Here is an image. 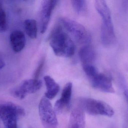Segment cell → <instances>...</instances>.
I'll return each mask as SVG.
<instances>
[{
    "instance_id": "1",
    "label": "cell",
    "mask_w": 128,
    "mask_h": 128,
    "mask_svg": "<svg viewBox=\"0 0 128 128\" xmlns=\"http://www.w3.org/2000/svg\"><path fill=\"white\" fill-rule=\"evenodd\" d=\"M49 40L51 47L57 56L69 58L74 54V44L68 35L63 32L60 25H56L53 29Z\"/></svg>"
},
{
    "instance_id": "2",
    "label": "cell",
    "mask_w": 128,
    "mask_h": 128,
    "mask_svg": "<svg viewBox=\"0 0 128 128\" xmlns=\"http://www.w3.org/2000/svg\"><path fill=\"white\" fill-rule=\"evenodd\" d=\"M80 108L84 112L92 115H102L111 117L114 114V109L104 101L91 98H80Z\"/></svg>"
},
{
    "instance_id": "3",
    "label": "cell",
    "mask_w": 128,
    "mask_h": 128,
    "mask_svg": "<svg viewBox=\"0 0 128 128\" xmlns=\"http://www.w3.org/2000/svg\"><path fill=\"white\" fill-rule=\"evenodd\" d=\"M60 22L80 43L86 44L91 41V35L89 32L82 25L76 21L67 18H61Z\"/></svg>"
},
{
    "instance_id": "4",
    "label": "cell",
    "mask_w": 128,
    "mask_h": 128,
    "mask_svg": "<svg viewBox=\"0 0 128 128\" xmlns=\"http://www.w3.org/2000/svg\"><path fill=\"white\" fill-rule=\"evenodd\" d=\"M40 120L46 128H56L58 125V119L52 104L46 97L42 98L39 105Z\"/></svg>"
},
{
    "instance_id": "5",
    "label": "cell",
    "mask_w": 128,
    "mask_h": 128,
    "mask_svg": "<svg viewBox=\"0 0 128 128\" xmlns=\"http://www.w3.org/2000/svg\"><path fill=\"white\" fill-rule=\"evenodd\" d=\"M42 82L36 79H30L23 81L18 87L12 91V94L14 97L22 100L28 94H33L41 88Z\"/></svg>"
},
{
    "instance_id": "6",
    "label": "cell",
    "mask_w": 128,
    "mask_h": 128,
    "mask_svg": "<svg viewBox=\"0 0 128 128\" xmlns=\"http://www.w3.org/2000/svg\"><path fill=\"white\" fill-rule=\"evenodd\" d=\"M58 2V1L55 0H44L42 2L39 15L40 30L42 34L46 31L52 13Z\"/></svg>"
},
{
    "instance_id": "7",
    "label": "cell",
    "mask_w": 128,
    "mask_h": 128,
    "mask_svg": "<svg viewBox=\"0 0 128 128\" xmlns=\"http://www.w3.org/2000/svg\"><path fill=\"white\" fill-rule=\"evenodd\" d=\"M90 80L93 87L99 91L106 93L115 92L112 79L104 74L98 73Z\"/></svg>"
},
{
    "instance_id": "8",
    "label": "cell",
    "mask_w": 128,
    "mask_h": 128,
    "mask_svg": "<svg viewBox=\"0 0 128 128\" xmlns=\"http://www.w3.org/2000/svg\"><path fill=\"white\" fill-rule=\"evenodd\" d=\"M72 83L71 82L68 83L65 86L60 98L58 100L55 104L54 110L56 112L62 113L69 107L72 94Z\"/></svg>"
},
{
    "instance_id": "9",
    "label": "cell",
    "mask_w": 128,
    "mask_h": 128,
    "mask_svg": "<svg viewBox=\"0 0 128 128\" xmlns=\"http://www.w3.org/2000/svg\"><path fill=\"white\" fill-rule=\"evenodd\" d=\"M95 7L102 20V25L108 26H113L110 10L106 1L104 0H97Z\"/></svg>"
},
{
    "instance_id": "10",
    "label": "cell",
    "mask_w": 128,
    "mask_h": 128,
    "mask_svg": "<svg viewBox=\"0 0 128 128\" xmlns=\"http://www.w3.org/2000/svg\"><path fill=\"white\" fill-rule=\"evenodd\" d=\"M10 41L13 51L16 53L20 52L25 46L26 39L24 34L22 31L14 30L10 34Z\"/></svg>"
},
{
    "instance_id": "11",
    "label": "cell",
    "mask_w": 128,
    "mask_h": 128,
    "mask_svg": "<svg viewBox=\"0 0 128 128\" xmlns=\"http://www.w3.org/2000/svg\"><path fill=\"white\" fill-rule=\"evenodd\" d=\"M84 112L80 107L72 110L69 119L68 128H85Z\"/></svg>"
},
{
    "instance_id": "12",
    "label": "cell",
    "mask_w": 128,
    "mask_h": 128,
    "mask_svg": "<svg viewBox=\"0 0 128 128\" xmlns=\"http://www.w3.org/2000/svg\"><path fill=\"white\" fill-rule=\"evenodd\" d=\"M79 55L82 65L92 64L96 58L94 50L89 45H86L81 48L79 51Z\"/></svg>"
},
{
    "instance_id": "13",
    "label": "cell",
    "mask_w": 128,
    "mask_h": 128,
    "mask_svg": "<svg viewBox=\"0 0 128 128\" xmlns=\"http://www.w3.org/2000/svg\"><path fill=\"white\" fill-rule=\"evenodd\" d=\"M44 80L46 88V92L45 93V97L48 100H52L59 92L60 86L50 76H45L44 77Z\"/></svg>"
},
{
    "instance_id": "14",
    "label": "cell",
    "mask_w": 128,
    "mask_h": 128,
    "mask_svg": "<svg viewBox=\"0 0 128 128\" xmlns=\"http://www.w3.org/2000/svg\"><path fill=\"white\" fill-rule=\"evenodd\" d=\"M101 38L102 44L106 46L113 44L116 37L114 26H106L102 25Z\"/></svg>"
},
{
    "instance_id": "15",
    "label": "cell",
    "mask_w": 128,
    "mask_h": 128,
    "mask_svg": "<svg viewBox=\"0 0 128 128\" xmlns=\"http://www.w3.org/2000/svg\"><path fill=\"white\" fill-rule=\"evenodd\" d=\"M25 30L27 35L32 39L36 38L37 35V23L35 20L27 19L24 23Z\"/></svg>"
},
{
    "instance_id": "16",
    "label": "cell",
    "mask_w": 128,
    "mask_h": 128,
    "mask_svg": "<svg viewBox=\"0 0 128 128\" xmlns=\"http://www.w3.org/2000/svg\"><path fill=\"white\" fill-rule=\"evenodd\" d=\"M73 8L76 13L81 14L86 9V2L84 0H73L71 1Z\"/></svg>"
},
{
    "instance_id": "17",
    "label": "cell",
    "mask_w": 128,
    "mask_h": 128,
    "mask_svg": "<svg viewBox=\"0 0 128 128\" xmlns=\"http://www.w3.org/2000/svg\"><path fill=\"white\" fill-rule=\"evenodd\" d=\"M7 28L6 16L2 4L0 3V32H4Z\"/></svg>"
},
{
    "instance_id": "18",
    "label": "cell",
    "mask_w": 128,
    "mask_h": 128,
    "mask_svg": "<svg viewBox=\"0 0 128 128\" xmlns=\"http://www.w3.org/2000/svg\"><path fill=\"white\" fill-rule=\"evenodd\" d=\"M83 69L89 79L92 78L98 73L96 68L92 64L82 65Z\"/></svg>"
},
{
    "instance_id": "19",
    "label": "cell",
    "mask_w": 128,
    "mask_h": 128,
    "mask_svg": "<svg viewBox=\"0 0 128 128\" xmlns=\"http://www.w3.org/2000/svg\"><path fill=\"white\" fill-rule=\"evenodd\" d=\"M45 61V59L44 58H42L40 61V63L34 72V79H38V78L39 77L40 74L41 73L43 67L44 66Z\"/></svg>"
},
{
    "instance_id": "20",
    "label": "cell",
    "mask_w": 128,
    "mask_h": 128,
    "mask_svg": "<svg viewBox=\"0 0 128 128\" xmlns=\"http://www.w3.org/2000/svg\"><path fill=\"white\" fill-rule=\"evenodd\" d=\"M5 66V63L2 58L0 56V70Z\"/></svg>"
},
{
    "instance_id": "21",
    "label": "cell",
    "mask_w": 128,
    "mask_h": 128,
    "mask_svg": "<svg viewBox=\"0 0 128 128\" xmlns=\"http://www.w3.org/2000/svg\"><path fill=\"white\" fill-rule=\"evenodd\" d=\"M124 93L126 99L128 104V89H125Z\"/></svg>"
}]
</instances>
